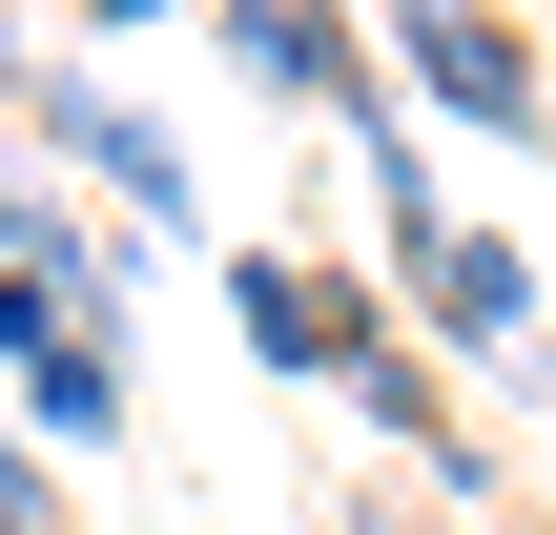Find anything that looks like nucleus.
<instances>
[{"label":"nucleus","instance_id":"10","mask_svg":"<svg viewBox=\"0 0 556 535\" xmlns=\"http://www.w3.org/2000/svg\"><path fill=\"white\" fill-rule=\"evenodd\" d=\"M21 82H41V21H21V0H0V103H21Z\"/></svg>","mask_w":556,"mask_h":535},{"label":"nucleus","instance_id":"2","mask_svg":"<svg viewBox=\"0 0 556 535\" xmlns=\"http://www.w3.org/2000/svg\"><path fill=\"white\" fill-rule=\"evenodd\" d=\"M0 412L62 433V454L124 433V309H103L83 268H0Z\"/></svg>","mask_w":556,"mask_h":535},{"label":"nucleus","instance_id":"7","mask_svg":"<svg viewBox=\"0 0 556 535\" xmlns=\"http://www.w3.org/2000/svg\"><path fill=\"white\" fill-rule=\"evenodd\" d=\"M0 268H83V289L124 309V268H144V247H83V206H62V165H41V144L0 124Z\"/></svg>","mask_w":556,"mask_h":535},{"label":"nucleus","instance_id":"4","mask_svg":"<svg viewBox=\"0 0 556 535\" xmlns=\"http://www.w3.org/2000/svg\"><path fill=\"white\" fill-rule=\"evenodd\" d=\"M227 309H248V351H268L289 392H351V371L392 351V309L330 289V268H289V247H227Z\"/></svg>","mask_w":556,"mask_h":535},{"label":"nucleus","instance_id":"1","mask_svg":"<svg viewBox=\"0 0 556 535\" xmlns=\"http://www.w3.org/2000/svg\"><path fill=\"white\" fill-rule=\"evenodd\" d=\"M21 144H41L62 186H103L144 247H186V227H206V186H186V124H165V103H124V82H83V62H41V82H21Z\"/></svg>","mask_w":556,"mask_h":535},{"label":"nucleus","instance_id":"9","mask_svg":"<svg viewBox=\"0 0 556 535\" xmlns=\"http://www.w3.org/2000/svg\"><path fill=\"white\" fill-rule=\"evenodd\" d=\"M0 535H62V474H41V433L0 412Z\"/></svg>","mask_w":556,"mask_h":535},{"label":"nucleus","instance_id":"11","mask_svg":"<svg viewBox=\"0 0 556 535\" xmlns=\"http://www.w3.org/2000/svg\"><path fill=\"white\" fill-rule=\"evenodd\" d=\"M83 21H103V41H124V21H186V0H83Z\"/></svg>","mask_w":556,"mask_h":535},{"label":"nucleus","instance_id":"6","mask_svg":"<svg viewBox=\"0 0 556 535\" xmlns=\"http://www.w3.org/2000/svg\"><path fill=\"white\" fill-rule=\"evenodd\" d=\"M392 289H413V330H433V351H495V371L536 351V268H516V227H433Z\"/></svg>","mask_w":556,"mask_h":535},{"label":"nucleus","instance_id":"8","mask_svg":"<svg viewBox=\"0 0 556 535\" xmlns=\"http://www.w3.org/2000/svg\"><path fill=\"white\" fill-rule=\"evenodd\" d=\"M351 412H371V433H413L433 474H475V433H454V392H433L413 351H371V371H351Z\"/></svg>","mask_w":556,"mask_h":535},{"label":"nucleus","instance_id":"3","mask_svg":"<svg viewBox=\"0 0 556 535\" xmlns=\"http://www.w3.org/2000/svg\"><path fill=\"white\" fill-rule=\"evenodd\" d=\"M392 82L475 144H556V82H536V21L516 0H392Z\"/></svg>","mask_w":556,"mask_h":535},{"label":"nucleus","instance_id":"5","mask_svg":"<svg viewBox=\"0 0 556 535\" xmlns=\"http://www.w3.org/2000/svg\"><path fill=\"white\" fill-rule=\"evenodd\" d=\"M206 21H227V82L309 103V124H371V82H392V62H371V41H351L330 0H206Z\"/></svg>","mask_w":556,"mask_h":535}]
</instances>
